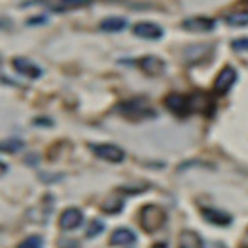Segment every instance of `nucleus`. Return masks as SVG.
Returning a JSON list of instances; mask_svg holds the SVG:
<instances>
[{
    "instance_id": "nucleus-25",
    "label": "nucleus",
    "mask_w": 248,
    "mask_h": 248,
    "mask_svg": "<svg viewBox=\"0 0 248 248\" xmlns=\"http://www.w3.org/2000/svg\"><path fill=\"white\" fill-rule=\"evenodd\" d=\"M35 124H39V126H53V121H49V119H35Z\"/></svg>"
},
{
    "instance_id": "nucleus-4",
    "label": "nucleus",
    "mask_w": 248,
    "mask_h": 248,
    "mask_svg": "<svg viewBox=\"0 0 248 248\" xmlns=\"http://www.w3.org/2000/svg\"><path fill=\"white\" fill-rule=\"evenodd\" d=\"M13 68L18 74H21L23 77H27L30 80H37L42 77V68L33 63L30 58H25V56H16L13 60Z\"/></svg>"
},
{
    "instance_id": "nucleus-26",
    "label": "nucleus",
    "mask_w": 248,
    "mask_h": 248,
    "mask_svg": "<svg viewBox=\"0 0 248 248\" xmlns=\"http://www.w3.org/2000/svg\"><path fill=\"white\" fill-rule=\"evenodd\" d=\"M5 173H7V166L0 161V177H2V175H5Z\"/></svg>"
},
{
    "instance_id": "nucleus-10",
    "label": "nucleus",
    "mask_w": 248,
    "mask_h": 248,
    "mask_svg": "<svg viewBox=\"0 0 248 248\" xmlns=\"http://www.w3.org/2000/svg\"><path fill=\"white\" fill-rule=\"evenodd\" d=\"M133 33L140 39L145 40H159L164 35L163 28L157 25V23L152 21H140L133 27Z\"/></svg>"
},
{
    "instance_id": "nucleus-9",
    "label": "nucleus",
    "mask_w": 248,
    "mask_h": 248,
    "mask_svg": "<svg viewBox=\"0 0 248 248\" xmlns=\"http://www.w3.org/2000/svg\"><path fill=\"white\" fill-rule=\"evenodd\" d=\"M212 53H213V47L210 44L189 46V47L184 49V60L189 65H198V63H203L206 56H212Z\"/></svg>"
},
{
    "instance_id": "nucleus-12",
    "label": "nucleus",
    "mask_w": 248,
    "mask_h": 248,
    "mask_svg": "<svg viewBox=\"0 0 248 248\" xmlns=\"http://www.w3.org/2000/svg\"><path fill=\"white\" fill-rule=\"evenodd\" d=\"M82 218L84 217H82V212L79 208H67L60 217V226L65 231L77 229L82 224Z\"/></svg>"
},
{
    "instance_id": "nucleus-11",
    "label": "nucleus",
    "mask_w": 248,
    "mask_h": 248,
    "mask_svg": "<svg viewBox=\"0 0 248 248\" xmlns=\"http://www.w3.org/2000/svg\"><path fill=\"white\" fill-rule=\"evenodd\" d=\"M164 105H166V108L170 112L177 115H187L191 112V102L184 94H168V96L164 98Z\"/></svg>"
},
{
    "instance_id": "nucleus-22",
    "label": "nucleus",
    "mask_w": 248,
    "mask_h": 248,
    "mask_svg": "<svg viewBox=\"0 0 248 248\" xmlns=\"http://www.w3.org/2000/svg\"><path fill=\"white\" fill-rule=\"evenodd\" d=\"M231 47H232V51H236V53H248V37L232 40Z\"/></svg>"
},
{
    "instance_id": "nucleus-15",
    "label": "nucleus",
    "mask_w": 248,
    "mask_h": 248,
    "mask_svg": "<svg viewBox=\"0 0 248 248\" xmlns=\"http://www.w3.org/2000/svg\"><path fill=\"white\" fill-rule=\"evenodd\" d=\"M135 239H137V236H135L133 231L123 227V229H115L114 232H112L110 245L112 247H124V245L135 243Z\"/></svg>"
},
{
    "instance_id": "nucleus-2",
    "label": "nucleus",
    "mask_w": 248,
    "mask_h": 248,
    "mask_svg": "<svg viewBox=\"0 0 248 248\" xmlns=\"http://www.w3.org/2000/svg\"><path fill=\"white\" fill-rule=\"evenodd\" d=\"M119 112L124 117H128L131 121H142L155 115L145 96H137V98H131V100H126L124 103H121Z\"/></svg>"
},
{
    "instance_id": "nucleus-5",
    "label": "nucleus",
    "mask_w": 248,
    "mask_h": 248,
    "mask_svg": "<svg viewBox=\"0 0 248 248\" xmlns=\"http://www.w3.org/2000/svg\"><path fill=\"white\" fill-rule=\"evenodd\" d=\"M215 19L204 18V16H192V18H186L182 21V28L186 31H192V33H210L215 30Z\"/></svg>"
},
{
    "instance_id": "nucleus-24",
    "label": "nucleus",
    "mask_w": 248,
    "mask_h": 248,
    "mask_svg": "<svg viewBox=\"0 0 248 248\" xmlns=\"http://www.w3.org/2000/svg\"><path fill=\"white\" fill-rule=\"evenodd\" d=\"M103 231V224L100 220H93V224L88 227V231H86V236L88 238H93V236H96L98 232H102Z\"/></svg>"
},
{
    "instance_id": "nucleus-23",
    "label": "nucleus",
    "mask_w": 248,
    "mask_h": 248,
    "mask_svg": "<svg viewBox=\"0 0 248 248\" xmlns=\"http://www.w3.org/2000/svg\"><path fill=\"white\" fill-rule=\"evenodd\" d=\"M49 21V18L46 14H39V16H31L27 19V27H42Z\"/></svg>"
},
{
    "instance_id": "nucleus-19",
    "label": "nucleus",
    "mask_w": 248,
    "mask_h": 248,
    "mask_svg": "<svg viewBox=\"0 0 248 248\" xmlns=\"http://www.w3.org/2000/svg\"><path fill=\"white\" fill-rule=\"evenodd\" d=\"M25 147V142L19 140V138H5L0 142V152H5V154H14V152H19Z\"/></svg>"
},
{
    "instance_id": "nucleus-3",
    "label": "nucleus",
    "mask_w": 248,
    "mask_h": 248,
    "mask_svg": "<svg viewBox=\"0 0 248 248\" xmlns=\"http://www.w3.org/2000/svg\"><path fill=\"white\" fill-rule=\"evenodd\" d=\"M140 224L142 227L147 231V232H155L157 229L164 226V222H166V213L161 206L157 204H147L140 210Z\"/></svg>"
},
{
    "instance_id": "nucleus-1",
    "label": "nucleus",
    "mask_w": 248,
    "mask_h": 248,
    "mask_svg": "<svg viewBox=\"0 0 248 248\" xmlns=\"http://www.w3.org/2000/svg\"><path fill=\"white\" fill-rule=\"evenodd\" d=\"M93 4V0H28L19 4L21 7H28V5H40L46 11L51 13H70L76 9H84L88 5Z\"/></svg>"
},
{
    "instance_id": "nucleus-6",
    "label": "nucleus",
    "mask_w": 248,
    "mask_h": 248,
    "mask_svg": "<svg viewBox=\"0 0 248 248\" xmlns=\"http://www.w3.org/2000/svg\"><path fill=\"white\" fill-rule=\"evenodd\" d=\"M91 151L102 157V159L108 161V163H121L124 159V151L119 149L117 145H112V143H94V145H89Z\"/></svg>"
},
{
    "instance_id": "nucleus-18",
    "label": "nucleus",
    "mask_w": 248,
    "mask_h": 248,
    "mask_svg": "<svg viewBox=\"0 0 248 248\" xmlns=\"http://www.w3.org/2000/svg\"><path fill=\"white\" fill-rule=\"evenodd\" d=\"M224 21L229 25V27H248V11H238V13H231L227 14Z\"/></svg>"
},
{
    "instance_id": "nucleus-16",
    "label": "nucleus",
    "mask_w": 248,
    "mask_h": 248,
    "mask_svg": "<svg viewBox=\"0 0 248 248\" xmlns=\"http://www.w3.org/2000/svg\"><path fill=\"white\" fill-rule=\"evenodd\" d=\"M201 215H203L208 222L215 224V226H227V224L231 222L229 215L220 212V210H217V208H203L201 210Z\"/></svg>"
},
{
    "instance_id": "nucleus-21",
    "label": "nucleus",
    "mask_w": 248,
    "mask_h": 248,
    "mask_svg": "<svg viewBox=\"0 0 248 248\" xmlns=\"http://www.w3.org/2000/svg\"><path fill=\"white\" fill-rule=\"evenodd\" d=\"M18 248H42V238L40 236H30Z\"/></svg>"
},
{
    "instance_id": "nucleus-17",
    "label": "nucleus",
    "mask_w": 248,
    "mask_h": 248,
    "mask_svg": "<svg viewBox=\"0 0 248 248\" xmlns=\"http://www.w3.org/2000/svg\"><path fill=\"white\" fill-rule=\"evenodd\" d=\"M189 102H191V110H200L203 114L204 110H213V103L208 100V94H192Z\"/></svg>"
},
{
    "instance_id": "nucleus-14",
    "label": "nucleus",
    "mask_w": 248,
    "mask_h": 248,
    "mask_svg": "<svg viewBox=\"0 0 248 248\" xmlns=\"http://www.w3.org/2000/svg\"><path fill=\"white\" fill-rule=\"evenodd\" d=\"M178 248H204L203 239L194 231H182L178 236Z\"/></svg>"
},
{
    "instance_id": "nucleus-8",
    "label": "nucleus",
    "mask_w": 248,
    "mask_h": 248,
    "mask_svg": "<svg viewBox=\"0 0 248 248\" xmlns=\"http://www.w3.org/2000/svg\"><path fill=\"white\" fill-rule=\"evenodd\" d=\"M137 65L142 68V72H145L147 76H151V77L161 76L164 72V68H166L164 60H161L159 56H154V54H147V56L140 58L137 62Z\"/></svg>"
},
{
    "instance_id": "nucleus-20",
    "label": "nucleus",
    "mask_w": 248,
    "mask_h": 248,
    "mask_svg": "<svg viewBox=\"0 0 248 248\" xmlns=\"http://www.w3.org/2000/svg\"><path fill=\"white\" fill-rule=\"evenodd\" d=\"M121 206H123V201L117 200V198L114 196V198H110V200L103 204V212L105 213H115V212H119V210H123Z\"/></svg>"
},
{
    "instance_id": "nucleus-13",
    "label": "nucleus",
    "mask_w": 248,
    "mask_h": 248,
    "mask_svg": "<svg viewBox=\"0 0 248 248\" xmlns=\"http://www.w3.org/2000/svg\"><path fill=\"white\" fill-rule=\"evenodd\" d=\"M126 27H128V19L121 18V16H110L100 23V30L107 31V33H119V31L126 30Z\"/></svg>"
},
{
    "instance_id": "nucleus-7",
    "label": "nucleus",
    "mask_w": 248,
    "mask_h": 248,
    "mask_svg": "<svg viewBox=\"0 0 248 248\" xmlns=\"http://www.w3.org/2000/svg\"><path fill=\"white\" fill-rule=\"evenodd\" d=\"M236 79H238V72H236V68L231 67V65L224 67L220 72H218L217 79H215V91H217L218 94L229 93V89L234 86Z\"/></svg>"
}]
</instances>
